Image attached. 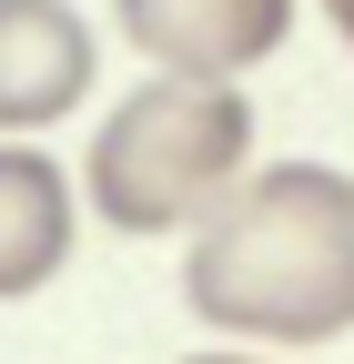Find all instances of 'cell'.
<instances>
[{
	"label": "cell",
	"instance_id": "obj_1",
	"mask_svg": "<svg viewBox=\"0 0 354 364\" xmlns=\"http://www.w3.org/2000/svg\"><path fill=\"white\" fill-rule=\"evenodd\" d=\"M183 304L213 334L304 354L354 334V172L253 162L183 243Z\"/></svg>",
	"mask_w": 354,
	"mask_h": 364
},
{
	"label": "cell",
	"instance_id": "obj_2",
	"mask_svg": "<svg viewBox=\"0 0 354 364\" xmlns=\"http://www.w3.org/2000/svg\"><path fill=\"white\" fill-rule=\"evenodd\" d=\"M243 172H253V102H243V81L162 71L132 102L102 112L92 152H81V203L112 233L162 243V233H193Z\"/></svg>",
	"mask_w": 354,
	"mask_h": 364
},
{
	"label": "cell",
	"instance_id": "obj_3",
	"mask_svg": "<svg viewBox=\"0 0 354 364\" xmlns=\"http://www.w3.org/2000/svg\"><path fill=\"white\" fill-rule=\"evenodd\" d=\"M102 81V41L71 0H0V142L71 122Z\"/></svg>",
	"mask_w": 354,
	"mask_h": 364
},
{
	"label": "cell",
	"instance_id": "obj_4",
	"mask_svg": "<svg viewBox=\"0 0 354 364\" xmlns=\"http://www.w3.org/2000/svg\"><path fill=\"white\" fill-rule=\"evenodd\" d=\"M112 21L152 71L243 81L253 61H274L294 41V0H112Z\"/></svg>",
	"mask_w": 354,
	"mask_h": 364
},
{
	"label": "cell",
	"instance_id": "obj_5",
	"mask_svg": "<svg viewBox=\"0 0 354 364\" xmlns=\"http://www.w3.org/2000/svg\"><path fill=\"white\" fill-rule=\"evenodd\" d=\"M71 243H81L71 172L41 142H0V304H31L41 284H61Z\"/></svg>",
	"mask_w": 354,
	"mask_h": 364
},
{
	"label": "cell",
	"instance_id": "obj_6",
	"mask_svg": "<svg viewBox=\"0 0 354 364\" xmlns=\"http://www.w3.org/2000/svg\"><path fill=\"white\" fill-rule=\"evenodd\" d=\"M324 21L344 31V51H354V0H324Z\"/></svg>",
	"mask_w": 354,
	"mask_h": 364
},
{
	"label": "cell",
	"instance_id": "obj_7",
	"mask_svg": "<svg viewBox=\"0 0 354 364\" xmlns=\"http://www.w3.org/2000/svg\"><path fill=\"white\" fill-rule=\"evenodd\" d=\"M183 364H263V354H243V344H223V354H183Z\"/></svg>",
	"mask_w": 354,
	"mask_h": 364
}]
</instances>
